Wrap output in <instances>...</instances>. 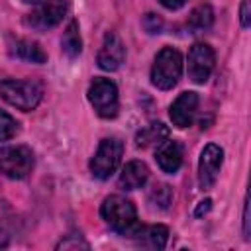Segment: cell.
<instances>
[{
	"label": "cell",
	"instance_id": "obj_1",
	"mask_svg": "<svg viewBox=\"0 0 251 251\" xmlns=\"http://www.w3.org/2000/svg\"><path fill=\"white\" fill-rule=\"evenodd\" d=\"M100 214L104 222L118 233L122 235H133L139 227L137 222V210L131 200L120 194H112L102 202Z\"/></svg>",
	"mask_w": 251,
	"mask_h": 251
},
{
	"label": "cell",
	"instance_id": "obj_2",
	"mask_svg": "<svg viewBox=\"0 0 251 251\" xmlns=\"http://www.w3.org/2000/svg\"><path fill=\"white\" fill-rule=\"evenodd\" d=\"M0 96L16 106L18 110L31 112L39 106L43 98V86L35 80H16V78H6L0 82Z\"/></svg>",
	"mask_w": 251,
	"mask_h": 251
},
{
	"label": "cell",
	"instance_id": "obj_3",
	"mask_svg": "<svg viewBox=\"0 0 251 251\" xmlns=\"http://www.w3.org/2000/svg\"><path fill=\"white\" fill-rule=\"evenodd\" d=\"M182 75V55L175 47H163L151 67V82L161 88L169 90L173 88Z\"/></svg>",
	"mask_w": 251,
	"mask_h": 251
},
{
	"label": "cell",
	"instance_id": "obj_4",
	"mask_svg": "<svg viewBox=\"0 0 251 251\" xmlns=\"http://www.w3.org/2000/svg\"><path fill=\"white\" fill-rule=\"evenodd\" d=\"M33 151L25 145H12L0 149V175L12 180L27 178L33 171Z\"/></svg>",
	"mask_w": 251,
	"mask_h": 251
},
{
	"label": "cell",
	"instance_id": "obj_5",
	"mask_svg": "<svg viewBox=\"0 0 251 251\" xmlns=\"http://www.w3.org/2000/svg\"><path fill=\"white\" fill-rule=\"evenodd\" d=\"M122 155H124L122 139H118V137H104L100 141V145H98L96 155L90 159V173L96 178H100V180L110 178L118 171Z\"/></svg>",
	"mask_w": 251,
	"mask_h": 251
},
{
	"label": "cell",
	"instance_id": "obj_6",
	"mask_svg": "<svg viewBox=\"0 0 251 251\" xmlns=\"http://www.w3.org/2000/svg\"><path fill=\"white\" fill-rule=\"evenodd\" d=\"M88 100L100 118L110 120L118 116L120 98H118V86L114 80L104 78V76L94 78L88 86Z\"/></svg>",
	"mask_w": 251,
	"mask_h": 251
},
{
	"label": "cell",
	"instance_id": "obj_7",
	"mask_svg": "<svg viewBox=\"0 0 251 251\" xmlns=\"http://www.w3.org/2000/svg\"><path fill=\"white\" fill-rule=\"evenodd\" d=\"M216 63V53L208 43H194L188 51V78L194 84H204Z\"/></svg>",
	"mask_w": 251,
	"mask_h": 251
},
{
	"label": "cell",
	"instance_id": "obj_8",
	"mask_svg": "<svg viewBox=\"0 0 251 251\" xmlns=\"http://www.w3.org/2000/svg\"><path fill=\"white\" fill-rule=\"evenodd\" d=\"M222 163H224V149L216 143H208L202 149L198 161V184L202 190H210L216 184Z\"/></svg>",
	"mask_w": 251,
	"mask_h": 251
},
{
	"label": "cell",
	"instance_id": "obj_9",
	"mask_svg": "<svg viewBox=\"0 0 251 251\" xmlns=\"http://www.w3.org/2000/svg\"><path fill=\"white\" fill-rule=\"evenodd\" d=\"M67 12V6L63 2H55V0H47L41 6H37L27 18H25V25L37 29V31H47L51 27H55L63 16Z\"/></svg>",
	"mask_w": 251,
	"mask_h": 251
},
{
	"label": "cell",
	"instance_id": "obj_10",
	"mask_svg": "<svg viewBox=\"0 0 251 251\" xmlns=\"http://www.w3.org/2000/svg\"><path fill=\"white\" fill-rule=\"evenodd\" d=\"M126 59V47L124 41L116 31H108L104 35L102 47L98 51V67L104 71H118L120 65Z\"/></svg>",
	"mask_w": 251,
	"mask_h": 251
},
{
	"label": "cell",
	"instance_id": "obj_11",
	"mask_svg": "<svg viewBox=\"0 0 251 251\" xmlns=\"http://www.w3.org/2000/svg\"><path fill=\"white\" fill-rule=\"evenodd\" d=\"M196 110H198V94L192 90H186V92H180L176 100L171 104L169 116L176 127H188L194 122Z\"/></svg>",
	"mask_w": 251,
	"mask_h": 251
},
{
	"label": "cell",
	"instance_id": "obj_12",
	"mask_svg": "<svg viewBox=\"0 0 251 251\" xmlns=\"http://www.w3.org/2000/svg\"><path fill=\"white\" fill-rule=\"evenodd\" d=\"M8 51L12 57L22 59V61H29V63H37V65L47 61V53L39 47V43H35L31 39H20V37L10 39Z\"/></svg>",
	"mask_w": 251,
	"mask_h": 251
},
{
	"label": "cell",
	"instance_id": "obj_13",
	"mask_svg": "<svg viewBox=\"0 0 251 251\" xmlns=\"http://www.w3.org/2000/svg\"><path fill=\"white\" fill-rule=\"evenodd\" d=\"M135 237L139 247H147V249H165L167 247V239H169V229L167 226L155 224V226H139L137 231L131 235Z\"/></svg>",
	"mask_w": 251,
	"mask_h": 251
},
{
	"label": "cell",
	"instance_id": "obj_14",
	"mask_svg": "<svg viewBox=\"0 0 251 251\" xmlns=\"http://www.w3.org/2000/svg\"><path fill=\"white\" fill-rule=\"evenodd\" d=\"M155 161L161 167V171L175 175L182 165V149L176 141H163L155 153Z\"/></svg>",
	"mask_w": 251,
	"mask_h": 251
},
{
	"label": "cell",
	"instance_id": "obj_15",
	"mask_svg": "<svg viewBox=\"0 0 251 251\" xmlns=\"http://www.w3.org/2000/svg\"><path fill=\"white\" fill-rule=\"evenodd\" d=\"M149 178V169L143 161H129L122 173H120V178H118V184L120 188L124 190H135V188H141Z\"/></svg>",
	"mask_w": 251,
	"mask_h": 251
},
{
	"label": "cell",
	"instance_id": "obj_16",
	"mask_svg": "<svg viewBox=\"0 0 251 251\" xmlns=\"http://www.w3.org/2000/svg\"><path fill=\"white\" fill-rule=\"evenodd\" d=\"M169 137V127L161 122H153L149 126H145L143 129L137 131L135 135V145L137 147H153V145H161L165 139Z\"/></svg>",
	"mask_w": 251,
	"mask_h": 251
},
{
	"label": "cell",
	"instance_id": "obj_17",
	"mask_svg": "<svg viewBox=\"0 0 251 251\" xmlns=\"http://www.w3.org/2000/svg\"><path fill=\"white\" fill-rule=\"evenodd\" d=\"M61 47H63L65 55L71 57V59H75V57L80 55V51H82V39H80V33H78V22L76 20L69 22L67 29L63 31Z\"/></svg>",
	"mask_w": 251,
	"mask_h": 251
},
{
	"label": "cell",
	"instance_id": "obj_18",
	"mask_svg": "<svg viewBox=\"0 0 251 251\" xmlns=\"http://www.w3.org/2000/svg\"><path fill=\"white\" fill-rule=\"evenodd\" d=\"M212 24H214V10L210 4H198L188 16V25L192 29H208Z\"/></svg>",
	"mask_w": 251,
	"mask_h": 251
},
{
	"label": "cell",
	"instance_id": "obj_19",
	"mask_svg": "<svg viewBox=\"0 0 251 251\" xmlns=\"http://www.w3.org/2000/svg\"><path fill=\"white\" fill-rule=\"evenodd\" d=\"M173 202V190L169 184H157L149 192V204L157 210H167Z\"/></svg>",
	"mask_w": 251,
	"mask_h": 251
},
{
	"label": "cell",
	"instance_id": "obj_20",
	"mask_svg": "<svg viewBox=\"0 0 251 251\" xmlns=\"http://www.w3.org/2000/svg\"><path fill=\"white\" fill-rule=\"evenodd\" d=\"M18 122L4 110H0V141H8L18 133Z\"/></svg>",
	"mask_w": 251,
	"mask_h": 251
},
{
	"label": "cell",
	"instance_id": "obj_21",
	"mask_svg": "<svg viewBox=\"0 0 251 251\" xmlns=\"http://www.w3.org/2000/svg\"><path fill=\"white\" fill-rule=\"evenodd\" d=\"M76 247H82V249H88L90 245L86 243V241H82L78 235L76 237H73V235H69V237H65V239H61L59 243H57V249H76Z\"/></svg>",
	"mask_w": 251,
	"mask_h": 251
},
{
	"label": "cell",
	"instance_id": "obj_22",
	"mask_svg": "<svg viewBox=\"0 0 251 251\" xmlns=\"http://www.w3.org/2000/svg\"><path fill=\"white\" fill-rule=\"evenodd\" d=\"M239 22H241V27L247 29L251 25V14H249V0H243L241 6H239Z\"/></svg>",
	"mask_w": 251,
	"mask_h": 251
},
{
	"label": "cell",
	"instance_id": "obj_23",
	"mask_svg": "<svg viewBox=\"0 0 251 251\" xmlns=\"http://www.w3.org/2000/svg\"><path fill=\"white\" fill-rule=\"evenodd\" d=\"M243 237L249 239V200L247 198L243 204Z\"/></svg>",
	"mask_w": 251,
	"mask_h": 251
},
{
	"label": "cell",
	"instance_id": "obj_24",
	"mask_svg": "<svg viewBox=\"0 0 251 251\" xmlns=\"http://www.w3.org/2000/svg\"><path fill=\"white\" fill-rule=\"evenodd\" d=\"M165 8H169V10H178V8H182L184 6V2L186 0H159Z\"/></svg>",
	"mask_w": 251,
	"mask_h": 251
},
{
	"label": "cell",
	"instance_id": "obj_25",
	"mask_svg": "<svg viewBox=\"0 0 251 251\" xmlns=\"http://www.w3.org/2000/svg\"><path fill=\"white\" fill-rule=\"evenodd\" d=\"M210 208H212V200H210V198H206L204 202H200V206L196 208L194 216H198V218H200V216H202V214H206V212H208Z\"/></svg>",
	"mask_w": 251,
	"mask_h": 251
},
{
	"label": "cell",
	"instance_id": "obj_26",
	"mask_svg": "<svg viewBox=\"0 0 251 251\" xmlns=\"http://www.w3.org/2000/svg\"><path fill=\"white\" fill-rule=\"evenodd\" d=\"M8 243H10V237H8V233L0 227V247H8Z\"/></svg>",
	"mask_w": 251,
	"mask_h": 251
},
{
	"label": "cell",
	"instance_id": "obj_27",
	"mask_svg": "<svg viewBox=\"0 0 251 251\" xmlns=\"http://www.w3.org/2000/svg\"><path fill=\"white\" fill-rule=\"evenodd\" d=\"M29 2H47V0H29Z\"/></svg>",
	"mask_w": 251,
	"mask_h": 251
}]
</instances>
